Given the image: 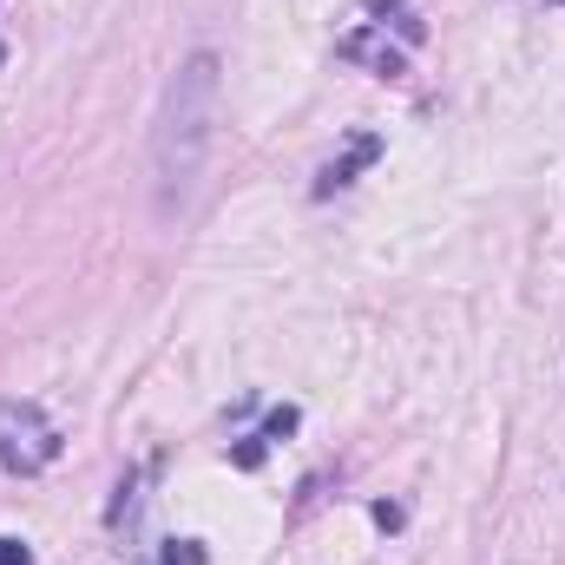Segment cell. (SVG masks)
Wrapping results in <instances>:
<instances>
[{
	"instance_id": "obj_1",
	"label": "cell",
	"mask_w": 565,
	"mask_h": 565,
	"mask_svg": "<svg viewBox=\"0 0 565 565\" xmlns=\"http://www.w3.org/2000/svg\"><path fill=\"white\" fill-rule=\"evenodd\" d=\"M217 93H224L217 53H191V60L171 73V86H164L158 126H151V184H158V211H164V217L191 198V178H198V164H204V151H211Z\"/></svg>"
},
{
	"instance_id": "obj_2",
	"label": "cell",
	"mask_w": 565,
	"mask_h": 565,
	"mask_svg": "<svg viewBox=\"0 0 565 565\" xmlns=\"http://www.w3.org/2000/svg\"><path fill=\"white\" fill-rule=\"evenodd\" d=\"M60 460V427L46 422L40 402H0V467L7 473H40Z\"/></svg>"
},
{
	"instance_id": "obj_3",
	"label": "cell",
	"mask_w": 565,
	"mask_h": 565,
	"mask_svg": "<svg viewBox=\"0 0 565 565\" xmlns=\"http://www.w3.org/2000/svg\"><path fill=\"white\" fill-rule=\"evenodd\" d=\"M375 158H382V139H355V145H349V158H335V164L316 178V191H322V198H329V191H342V184H349L362 164H375Z\"/></svg>"
},
{
	"instance_id": "obj_4",
	"label": "cell",
	"mask_w": 565,
	"mask_h": 565,
	"mask_svg": "<svg viewBox=\"0 0 565 565\" xmlns=\"http://www.w3.org/2000/svg\"><path fill=\"white\" fill-rule=\"evenodd\" d=\"M342 53H349V60H375V73H402V53H395V46H382L375 33H349V40H342Z\"/></svg>"
},
{
	"instance_id": "obj_5",
	"label": "cell",
	"mask_w": 565,
	"mask_h": 565,
	"mask_svg": "<svg viewBox=\"0 0 565 565\" xmlns=\"http://www.w3.org/2000/svg\"><path fill=\"white\" fill-rule=\"evenodd\" d=\"M0 565H33V553L20 540H0Z\"/></svg>"
},
{
	"instance_id": "obj_6",
	"label": "cell",
	"mask_w": 565,
	"mask_h": 565,
	"mask_svg": "<svg viewBox=\"0 0 565 565\" xmlns=\"http://www.w3.org/2000/svg\"><path fill=\"white\" fill-rule=\"evenodd\" d=\"M369 13H395V7H408V0H362Z\"/></svg>"
},
{
	"instance_id": "obj_7",
	"label": "cell",
	"mask_w": 565,
	"mask_h": 565,
	"mask_svg": "<svg viewBox=\"0 0 565 565\" xmlns=\"http://www.w3.org/2000/svg\"><path fill=\"white\" fill-rule=\"evenodd\" d=\"M0 60H7V46H0Z\"/></svg>"
},
{
	"instance_id": "obj_8",
	"label": "cell",
	"mask_w": 565,
	"mask_h": 565,
	"mask_svg": "<svg viewBox=\"0 0 565 565\" xmlns=\"http://www.w3.org/2000/svg\"><path fill=\"white\" fill-rule=\"evenodd\" d=\"M559 7H565V0H559Z\"/></svg>"
}]
</instances>
